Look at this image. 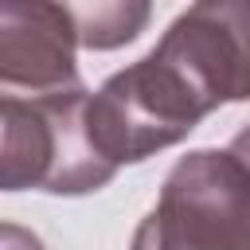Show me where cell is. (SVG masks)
<instances>
[{"label": "cell", "instance_id": "6da1fadb", "mask_svg": "<svg viewBox=\"0 0 250 250\" xmlns=\"http://www.w3.org/2000/svg\"><path fill=\"white\" fill-rule=\"evenodd\" d=\"M90 94L82 86L0 102V184L4 191L39 188L51 195H86L113 180L86 125Z\"/></svg>", "mask_w": 250, "mask_h": 250}, {"label": "cell", "instance_id": "277c9868", "mask_svg": "<svg viewBox=\"0 0 250 250\" xmlns=\"http://www.w3.org/2000/svg\"><path fill=\"white\" fill-rule=\"evenodd\" d=\"M156 51L211 109L250 102V0H195L172 20Z\"/></svg>", "mask_w": 250, "mask_h": 250}, {"label": "cell", "instance_id": "7a4b0ae2", "mask_svg": "<svg viewBox=\"0 0 250 250\" xmlns=\"http://www.w3.org/2000/svg\"><path fill=\"white\" fill-rule=\"evenodd\" d=\"M129 250H250V168L230 148L180 156Z\"/></svg>", "mask_w": 250, "mask_h": 250}, {"label": "cell", "instance_id": "ba28073f", "mask_svg": "<svg viewBox=\"0 0 250 250\" xmlns=\"http://www.w3.org/2000/svg\"><path fill=\"white\" fill-rule=\"evenodd\" d=\"M227 148H230V152L250 168V125H246V129H238V133H234V141H230Z\"/></svg>", "mask_w": 250, "mask_h": 250}, {"label": "cell", "instance_id": "52a82bcc", "mask_svg": "<svg viewBox=\"0 0 250 250\" xmlns=\"http://www.w3.org/2000/svg\"><path fill=\"white\" fill-rule=\"evenodd\" d=\"M0 250H43V242H39L35 234H27L23 227L4 223V230H0Z\"/></svg>", "mask_w": 250, "mask_h": 250}, {"label": "cell", "instance_id": "5b68a950", "mask_svg": "<svg viewBox=\"0 0 250 250\" xmlns=\"http://www.w3.org/2000/svg\"><path fill=\"white\" fill-rule=\"evenodd\" d=\"M78 31L59 0L0 4V82L4 90L51 94L78 86Z\"/></svg>", "mask_w": 250, "mask_h": 250}, {"label": "cell", "instance_id": "8992f818", "mask_svg": "<svg viewBox=\"0 0 250 250\" xmlns=\"http://www.w3.org/2000/svg\"><path fill=\"white\" fill-rule=\"evenodd\" d=\"M86 51H117L133 43L152 16V0H59Z\"/></svg>", "mask_w": 250, "mask_h": 250}, {"label": "cell", "instance_id": "3957f363", "mask_svg": "<svg viewBox=\"0 0 250 250\" xmlns=\"http://www.w3.org/2000/svg\"><path fill=\"white\" fill-rule=\"evenodd\" d=\"M207 113V98L156 47L133 66L105 78L102 90L86 102L90 137L113 168L180 145Z\"/></svg>", "mask_w": 250, "mask_h": 250}]
</instances>
